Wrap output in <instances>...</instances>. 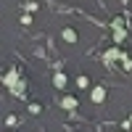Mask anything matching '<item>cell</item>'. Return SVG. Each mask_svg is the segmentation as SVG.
Returning <instances> with one entry per match:
<instances>
[{
	"label": "cell",
	"mask_w": 132,
	"mask_h": 132,
	"mask_svg": "<svg viewBox=\"0 0 132 132\" xmlns=\"http://www.w3.org/2000/svg\"><path fill=\"white\" fill-rule=\"evenodd\" d=\"M90 98H93V103H103V98H106V90H103V87H95Z\"/></svg>",
	"instance_id": "cell-1"
},
{
	"label": "cell",
	"mask_w": 132,
	"mask_h": 132,
	"mask_svg": "<svg viewBox=\"0 0 132 132\" xmlns=\"http://www.w3.org/2000/svg\"><path fill=\"white\" fill-rule=\"evenodd\" d=\"M63 108H66V111H74V108H77V101H74L71 95H66V98H63Z\"/></svg>",
	"instance_id": "cell-2"
},
{
	"label": "cell",
	"mask_w": 132,
	"mask_h": 132,
	"mask_svg": "<svg viewBox=\"0 0 132 132\" xmlns=\"http://www.w3.org/2000/svg\"><path fill=\"white\" fill-rule=\"evenodd\" d=\"M5 85H8V87H16V69H11V71L5 74Z\"/></svg>",
	"instance_id": "cell-3"
},
{
	"label": "cell",
	"mask_w": 132,
	"mask_h": 132,
	"mask_svg": "<svg viewBox=\"0 0 132 132\" xmlns=\"http://www.w3.org/2000/svg\"><path fill=\"white\" fill-rule=\"evenodd\" d=\"M114 40H116V42L124 40V27H114Z\"/></svg>",
	"instance_id": "cell-4"
},
{
	"label": "cell",
	"mask_w": 132,
	"mask_h": 132,
	"mask_svg": "<svg viewBox=\"0 0 132 132\" xmlns=\"http://www.w3.org/2000/svg\"><path fill=\"white\" fill-rule=\"evenodd\" d=\"M63 40H66V42H74V40H77V32H74V29H63Z\"/></svg>",
	"instance_id": "cell-5"
},
{
	"label": "cell",
	"mask_w": 132,
	"mask_h": 132,
	"mask_svg": "<svg viewBox=\"0 0 132 132\" xmlns=\"http://www.w3.org/2000/svg\"><path fill=\"white\" fill-rule=\"evenodd\" d=\"M53 82H56V87H63V85H66V77H63V74H56V79H53Z\"/></svg>",
	"instance_id": "cell-6"
}]
</instances>
